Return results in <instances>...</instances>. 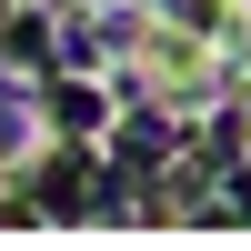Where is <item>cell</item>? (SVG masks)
Instances as JSON below:
<instances>
[{"mask_svg": "<svg viewBox=\"0 0 251 251\" xmlns=\"http://www.w3.org/2000/svg\"><path fill=\"white\" fill-rule=\"evenodd\" d=\"M0 141H10V111H0Z\"/></svg>", "mask_w": 251, "mask_h": 251, "instance_id": "obj_1", "label": "cell"}]
</instances>
